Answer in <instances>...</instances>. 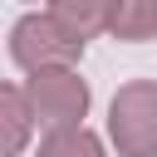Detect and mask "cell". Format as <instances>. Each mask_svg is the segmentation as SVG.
<instances>
[{"label":"cell","instance_id":"obj_3","mask_svg":"<svg viewBox=\"0 0 157 157\" xmlns=\"http://www.w3.org/2000/svg\"><path fill=\"white\" fill-rule=\"evenodd\" d=\"M25 93H29V108L44 128H78L93 93L88 83L78 78V69H44V74H29L25 78Z\"/></svg>","mask_w":157,"mask_h":157},{"label":"cell","instance_id":"obj_6","mask_svg":"<svg viewBox=\"0 0 157 157\" xmlns=\"http://www.w3.org/2000/svg\"><path fill=\"white\" fill-rule=\"evenodd\" d=\"M113 39L123 44H142V39H157V0H118L113 10Z\"/></svg>","mask_w":157,"mask_h":157},{"label":"cell","instance_id":"obj_1","mask_svg":"<svg viewBox=\"0 0 157 157\" xmlns=\"http://www.w3.org/2000/svg\"><path fill=\"white\" fill-rule=\"evenodd\" d=\"M83 44L59 15L49 10H29L25 20H15L10 29V59L25 69V74H44V69H74L83 59Z\"/></svg>","mask_w":157,"mask_h":157},{"label":"cell","instance_id":"obj_7","mask_svg":"<svg viewBox=\"0 0 157 157\" xmlns=\"http://www.w3.org/2000/svg\"><path fill=\"white\" fill-rule=\"evenodd\" d=\"M34 157H108V152H103V137L78 123V128H49Z\"/></svg>","mask_w":157,"mask_h":157},{"label":"cell","instance_id":"obj_2","mask_svg":"<svg viewBox=\"0 0 157 157\" xmlns=\"http://www.w3.org/2000/svg\"><path fill=\"white\" fill-rule=\"evenodd\" d=\"M108 137L118 157H157V78H132L113 93Z\"/></svg>","mask_w":157,"mask_h":157},{"label":"cell","instance_id":"obj_4","mask_svg":"<svg viewBox=\"0 0 157 157\" xmlns=\"http://www.w3.org/2000/svg\"><path fill=\"white\" fill-rule=\"evenodd\" d=\"M34 108H29V93H25V83H5L0 88V128H5V137H0V152L5 157H20L25 152V142H29V132H34Z\"/></svg>","mask_w":157,"mask_h":157},{"label":"cell","instance_id":"obj_5","mask_svg":"<svg viewBox=\"0 0 157 157\" xmlns=\"http://www.w3.org/2000/svg\"><path fill=\"white\" fill-rule=\"evenodd\" d=\"M113 10H118V0H49V15H59L78 39L113 29Z\"/></svg>","mask_w":157,"mask_h":157}]
</instances>
